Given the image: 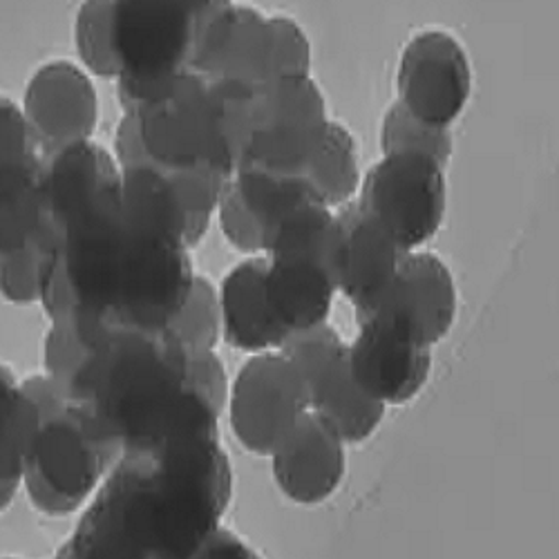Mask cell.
I'll list each match as a JSON object with an SVG mask.
<instances>
[{
  "instance_id": "cell-1",
  "label": "cell",
  "mask_w": 559,
  "mask_h": 559,
  "mask_svg": "<svg viewBox=\"0 0 559 559\" xmlns=\"http://www.w3.org/2000/svg\"><path fill=\"white\" fill-rule=\"evenodd\" d=\"M191 365L173 328L115 324L79 338L52 324L45 338V379L119 454L219 424L224 407L195 383Z\"/></svg>"
},
{
  "instance_id": "cell-2",
  "label": "cell",
  "mask_w": 559,
  "mask_h": 559,
  "mask_svg": "<svg viewBox=\"0 0 559 559\" xmlns=\"http://www.w3.org/2000/svg\"><path fill=\"white\" fill-rule=\"evenodd\" d=\"M233 473L219 428L119 454L59 557H202L222 528Z\"/></svg>"
},
{
  "instance_id": "cell-3",
  "label": "cell",
  "mask_w": 559,
  "mask_h": 559,
  "mask_svg": "<svg viewBox=\"0 0 559 559\" xmlns=\"http://www.w3.org/2000/svg\"><path fill=\"white\" fill-rule=\"evenodd\" d=\"M258 92L189 70L155 85H119V102L148 162L168 173L230 179L255 126Z\"/></svg>"
},
{
  "instance_id": "cell-4",
  "label": "cell",
  "mask_w": 559,
  "mask_h": 559,
  "mask_svg": "<svg viewBox=\"0 0 559 559\" xmlns=\"http://www.w3.org/2000/svg\"><path fill=\"white\" fill-rule=\"evenodd\" d=\"M23 383L40 405V421L23 465V486L43 515L66 518L99 488L119 452L95 435L45 374Z\"/></svg>"
},
{
  "instance_id": "cell-5",
  "label": "cell",
  "mask_w": 559,
  "mask_h": 559,
  "mask_svg": "<svg viewBox=\"0 0 559 559\" xmlns=\"http://www.w3.org/2000/svg\"><path fill=\"white\" fill-rule=\"evenodd\" d=\"M224 0H112L119 85L142 87L189 72L211 14Z\"/></svg>"
},
{
  "instance_id": "cell-6",
  "label": "cell",
  "mask_w": 559,
  "mask_h": 559,
  "mask_svg": "<svg viewBox=\"0 0 559 559\" xmlns=\"http://www.w3.org/2000/svg\"><path fill=\"white\" fill-rule=\"evenodd\" d=\"M358 336L349 347L354 381L383 405H403L430 379L432 352L394 302L390 287L356 309Z\"/></svg>"
},
{
  "instance_id": "cell-7",
  "label": "cell",
  "mask_w": 559,
  "mask_h": 559,
  "mask_svg": "<svg viewBox=\"0 0 559 559\" xmlns=\"http://www.w3.org/2000/svg\"><path fill=\"white\" fill-rule=\"evenodd\" d=\"M330 123L328 104L311 76L275 79L258 92L255 126L238 168L305 175Z\"/></svg>"
},
{
  "instance_id": "cell-8",
  "label": "cell",
  "mask_w": 559,
  "mask_h": 559,
  "mask_svg": "<svg viewBox=\"0 0 559 559\" xmlns=\"http://www.w3.org/2000/svg\"><path fill=\"white\" fill-rule=\"evenodd\" d=\"M443 168L428 155L390 153L367 173L356 204L405 251H414L441 228L445 215Z\"/></svg>"
},
{
  "instance_id": "cell-9",
  "label": "cell",
  "mask_w": 559,
  "mask_h": 559,
  "mask_svg": "<svg viewBox=\"0 0 559 559\" xmlns=\"http://www.w3.org/2000/svg\"><path fill=\"white\" fill-rule=\"evenodd\" d=\"M311 409L309 390L283 354L260 352L233 383L230 426L240 443L271 456Z\"/></svg>"
},
{
  "instance_id": "cell-10",
  "label": "cell",
  "mask_w": 559,
  "mask_h": 559,
  "mask_svg": "<svg viewBox=\"0 0 559 559\" xmlns=\"http://www.w3.org/2000/svg\"><path fill=\"white\" fill-rule=\"evenodd\" d=\"M399 104L430 126L450 128L473 92V70L463 45L443 29L416 34L399 66Z\"/></svg>"
},
{
  "instance_id": "cell-11",
  "label": "cell",
  "mask_w": 559,
  "mask_h": 559,
  "mask_svg": "<svg viewBox=\"0 0 559 559\" xmlns=\"http://www.w3.org/2000/svg\"><path fill=\"white\" fill-rule=\"evenodd\" d=\"M23 112L40 155L50 153L95 134L99 121L97 90L79 66L50 61L32 74Z\"/></svg>"
},
{
  "instance_id": "cell-12",
  "label": "cell",
  "mask_w": 559,
  "mask_h": 559,
  "mask_svg": "<svg viewBox=\"0 0 559 559\" xmlns=\"http://www.w3.org/2000/svg\"><path fill=\"white\" fill-rule=\"evenodd\" d=\"M409 253L356 202L341 206L332 249V275L336 292H343L354 309L392 287Z\"/></svg>"
},
{
  "instance_id": "cell-13",
  "label": "cell",
  "mask_w": 559,
  "mask_h": 559,
  "mask_svg": "<svg viewBox=\"0 0 559 559\" xmlns=\"http://www.w3.org/2000/svg\"><path fill=\"white\" fill-rule=\"evenodd\" d=\"M332 249L334 240L324 249H296L266 255V302L275 322L287 334L328 322L336 294Z\"/></svg>"
},
{
  "instance_id": "cell-14",
  "label": "cell",
  "mask_w": 559,
  "mask_h": 559,
  "mask_svg": "<svg viewBox=\"0 0 559 559\" xmlns=\"http://www.w3.org/2000/svg\"><path fill=\"white\" fill-rule=\"evenodd\" d=\"M271 456L280 490L296 503L330 499L345 477V441L313 409Z\"/></svg>"
},
{
  "instance_id": "cell-15",
  "label": "cell",
  "mask_w": 559,
  "mask_h": 559,
  "mask_svg": "<svg viewBox=\"0 0 559 559\" xmlns=\"http://www.w3.org/2000/svg\"><path fill=\"white\" fill-rule=\"evenodd\" d=\"M264 277L266 258H253L238 264L222 283V334L242 352L280 349L289 336L269 309Z\"/></svg>"
},
{
  "instance_id": "cell-16",
  "label": "cell",
  "mask_w": 559,
  "mask_h": 559,
  "mask_svg": "<svg viewBox=\"0 0 559 559\" xmlns=\"http://www.w3.org/2000/svg\"><path fill=\"white\" fill-rule=\"evenodd\" d=\"M390 294L428 345L439 343L452 330L456 318L454 277L435 253L412 251Z\"/></svg>"
},
{
  "instance_id": "cell-17",
  "label": "cell",
  "mask_w": 559,
  "mask_h": 559,
  "mask_svg": "<svg viewBox=\"0 0 559 559\" xmlns=\"http://www.w3.org/2000/svg\"><path fill=\"white\" fill-rule=\"evenodd\" d=\"M309 405L345 443H362L379 430L385 405L371 399L352 377L349 347L324 365L309 385Z\"/></svg>"
},
{
  "instance_id": "cell-18",
  "label": "cell",
  "mask_w": 559,
  "mask_h": 559,
  "mask_svg": "<svg viewBox=\"0 0 559 559\" xmlns=\"http://www.w3.org/2000/svg\"><path fill=\"white\" fill-rule=\"evenodd\" d=\"M121 204L132 226L189 247L186 211L173 173L155 166L153 162L123 166Z\"/></svg>"
},
{
  "instance_id": "cell-19",
  "label": "cell",
  "mask_w": 559,
  "mask_h": 559,
  "mask_svg": "<svg viewBox=\"0 0 559 559\" xmlns=\"http://www.w3.org/2000/svg\"><path fill=\"white\" fill-rule=\"evenodd\" d=\"M40 421V405L25 383L0 365V510L23 486V465Z\"/></svg>"
},
{
  "instance_id": "cell-20",
  "label": "cell",
  "mask_w": 559,
  "mask_h": 559,
  "mask_svg": "<svg viewBox=\"0 0 559 559\" xmlns=\"http://www.w3.org/2000/svg\"><path fill=\"white\" fill-rule=\"evenodd\" d=\"M43 155L0 162V255L29 247L43 226Z\"/></svg>"
},
{
  "instance_id": "cell-21",
  "label": "cell",
  "mask_w": 559,
  "mask_h": 559,
  "mask_svg": "<svg viewBox=\"0 0 559 559\" xmlns=\"http://www.w3.org/2000/svg\"><path fill=\"white\" fill-rule=\"evenodd\" d=\"M211 79L236 81L262 90L273 81V25L271 16L238 5L236 23L226 38L224 50L211 70Z\"/></svg>"
},
{
  "instance_id": "cell-22",
  "label": "cell",
  "mask_w": 559,
  "mask_h": 559,
  "mask_svg": "<svg viewBox=\"0 0 559 559\" xmlns=\"http://www.w3.org/2000/svg\"><path fill=\"white\" fill-rule=\"evenodd\" d=\"M305 177L322 204L330 209H341L356 195L360 183L358 146L345 126L336 121L330 123L324 144L309 164Z\"/></svg>"
},
{
  "instance_id": "cell-23",
  "label": "cell",
  "mask_w": 559,
  "mask_h": 559,
  "mask_svg": "<svg viewBox=\"0 0 559 559\" xmlns=\"http://www.w3.org/2000/svg\"><path fill=\"white\" fill-rule=\"evenodd\" d=\"M383 153H416L437 159L448 166L452 157V134L450 128L430 126L409 115L399 102L388 110L381 132Z\"/></svg>"
},
{
  "instance_id": "cell-24",
  "label": "cell",
  "mask_w": 559,
  "mask_h": 559,
  "mask_svg": "<svg viewBox=\"0 0 559 559\" xmlns=\"http://www.w3.org/2000/svg\"><path fill=\"white\" fill-rule=\"evenodd\" d=\"M170 328L191 354L215 352L222 334V307L219 294L206 277L195 275L191 292Z\"/></svg>"
},
{
  "instance_id": "cell-25",
  "label": "cell",
  "mask_w": 559,
  "mask_h": 559,
  "mask_svg": "<svg viewBox=\"0 0 559 559\" xmlns=\"http://www.w3.org/2000/svg\"><path fill=\"white\" fill-rule=\"evenodd\" d=\"M76 52L97 76L117 79L119 68L112 45V0H83L74 25Z\"/></svg>"
},
{
  "instance_id": "cell-26",
  "label": "cell",
  "mask_w": 559,
  "mask_h": 559,
  "mask_svg": "<svg viewBox=\"0 0 559 559\" xmlns=\"http://www.w3.org/2000/svg\"><path fill=\"white\" fill-rule=\"evenodd\" d=\"M186 211V240L189 249L198 247L211 226L226 183L233 179L211 173H173Z\"/></svg>"
},
{
  "instance_id": "cell-27",
  "label": "cell",
  "mask_w": 559,
  "mask_h": 559,
  "mask_svg": "<svg viewBox=\"0 0 559 559\" xmlns=\"http://www.w3.org/2000/svg\"><path fill=\"white\" fill-rule=\"evenodd\" d=\"M345 347L347 345L336 334V330L330 328L328 322H320L313 324V328L292 332L283 347H280V354L289 360V365L296 369V374L305 381L309 390V385L318 377V371Z\"/></svg>"
},
{
  "instance_id": "cell-28",
  "label": "cell",
  "mask_w": 559,
  "mask_h": 559,
  "mask_svg": "<svg viewBox=\"0 0 559 559\" xmlns=\"http://www.w3.org/2000/svg\"><path fill=\"white\" fill-rule=\"evenodd\" d=\"M0 296L21 307L40 300V249L36 240L25 249L0 255Z\"/></svg>"
},
{
  "instance_id": "cell-29",
  "label": "cell",
  "mask_w": 559,
  "mask_h": 559,
  "mask_svg": "<svg viewBox=\"0 0 559 559\" xmlns=\"http://www.w3.org/2000/svg\"><path fill=\"white\" fill-rule=\"evenodd\" d=\"M273 25V81L309 76L311 45L305 29L289 16H271Z\"/></svg>"
},
{
  "instance_id": "cell-30",
  "label": "cell",
  "mask_w": 559,
  "mask_h": 559,
  "mask_svg": "<svg viewBox=\"0 0 559 559\" xmlns=\"http://www.w3.org/2000/svg\"><path fill=\"white\" fill-rule=\"evenodd\" d=\"M215 213L219 217L224 238L233 247H236L238 251H245V253L262 251V224L245 204L233 179L226 183Z\"/></svg>"
},
{
  "instance_id": "cell-31",
  "label": "cell",
  "mask_w": 559,
  "mask_h": 559,
  "mask_svg": "<svg viewBox=\"0 0 559 559\" xmlns=\"http://www.w3.org/2000/svg\"><path fill=\"white\" fill-rule=\"evenodd\" d=\"M40 153L27 126L23 108L0 97V162Z\"/></svg>"
}]
</instances>
